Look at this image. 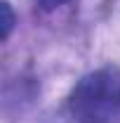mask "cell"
Returning <instances> with one entry per match:
<instances>
[{
	"mask_svg": "<svg viewBox=\"0 0 120 123\" xmlns=\"http://www.w3.org/2000/svg\"><path fill=\"white\" fill-rule=\"evenodd\" d=\"M33 2H35L40 10H47V12H49V10H57L61 5H66L68 0H33Z\"/></svg>",
	"mask_w": 120,
	"mask_h": 123,
	"instance_id": "3957f363",
	"label": "cell"
},
{
	"mask_svg": "<svg viewBox=\"0 0 120 123\" xmlns=\"http://www.w3.org/2000/svg\"><path fill=\"white\" fill-rule=\"evenodd\" d=\"M71 114L78 123L120 121V74L99 69L82 78L71 92Z\"/></svg>",
	"mask_w": 120,
	"mask_h": 123,
	"instance_id": "6da1fadb",
	"label": "cell"
},
{
	"mask_svg": "<svg viewBox=\"0 0 120 123\" xmlns=\"http://www.w3.org/2000/svg\"><path fill=\"white\" fill-rule=\"evenodd\" d=\"M0 12H2V31H0V36L2 38H7L10 36V31L14 26V12H12V7H10V2H0Z\"/></svg>",
	"mask_w": 120,
	"mask_h": 123,
	"instance_id": "7a4b0ae2",
	"label": "cell"
}]
</instances>
